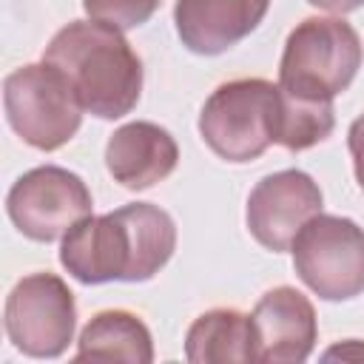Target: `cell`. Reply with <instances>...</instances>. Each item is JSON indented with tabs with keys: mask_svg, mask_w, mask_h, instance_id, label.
I'll list each match as a JSON object with an SVG mask.
<instances>
[{
	"mask_svg": "<svg viewBox=\"0 0 364 364\" xmlns=\"http://www.w3.org/2000/svg\"><path fill=\"white\" fill-rule=\"evenodd\" d=\"M310 6L316 9H324V11H333V14H347V11H355L364 6V0H307Z\"/></svg>",
	"mask_w": 364,
	"mask_h": 364,
	"instance_id": "19",
	"label": "cell"
},
{
	"mask_svg": "<svg viewBox=\"0 0 364 364\" xmlns=\"http://www.w3.org/2000/svg\"><path fill=\"white\" fill-rule=\"evenodd\" d=\"M282 91L270 80L222 82L199 111V136L225 162H253L279 139Z\"/></svg>",
	"mask_w": 364,
	"mask_h": 364,
	"instance_id": "4",
	"label": "cell"
},
{
	"mask_svg": "<svg viewBox=\"0 0 364 364\" xmlns=\"http://www.w3.org/2000/svg\"><path fill=\"white\" fill-rule=\"evenodd\" d=\"M176 250V225L151 202H131L77 222L60 245V264L82 284L148 282Z\"/></svg>",
	"mask_w": 364,
	"mask_h": 364,
	"instance_id": "1",
	"label": "cell"
},
{
	"mask_svg": "<svg viewBox=\"0 0 364 364\" xmlns=\"http://www.w3.org/2000/svg\"><path fill=\"white\" fill-rule=\"evenodd\" d=\"M159 3L162 0H82V9L91 20L128 31L148 23L159 9Z\"/></svg>",
	"mask_w": 364,
	"mask_h": 364,
	"instance_id": "16",
	"label": "cell"
},
{
	"mask_svg": "<svg viewBox=\"0 0 364 364\" xmlns=\"http://www.w3.org/2000/svg\"><path fill=\"white\" fill-rule=\"evenodd\" d=\"M296 276L324 301H347L364 293V228L347 216L316 213L296 233Z\"/></svg>",
	"mask_w": 364,
	"mask_h": 364,
	"instance_id": "6",
	"label": "cell"
},
{
	"mask_svg": "<svg viewBox=\"0 0 364 364\" xmlns=\"http://www.w3.org/2000/svg\"><path fill=\"white\" fill-rule=\"evenodd\" d=\"M94 199L82 176L60 165H40L17 176L6 196L11 225L31 242L63 239L77 222L91 216Z\"/></svg>",
	"mask_w": 364,
	"mask_h": 364,
	"instance_id": "8",
	"label": "cell"
},
{
	"mask_svg": "<svg viewBox=\"0 0 364 364\" xmlns=\"http://www.w3.org/2000/svg\"><path fill=\"white\" fill-rule=\"evenodd\" d=\"M3 324L23 355L57 358L74 341V293L57 273H28L6 296Z\"/></svg>",
	"mask_w": 364,
	"mask_h": 364,
	"instance_id": "7",
	"label": "cell"
},
{
	"mask_svg": "<svg viewBox=\"0 0 364 364\" xmlns=\"http://www.w3.org/2000/svg\"><path fill=\"white\" fill-rule=\"evenodd\" d=\"M74 88L82 111L100 119L131 114L142 97V60L119 28L100 20H71L43 51Z\"/></svg>",
	"mask_w": 364,
	"mask_h": 364,
	"instance_id": "2",
	"label": "cell"
},
{
	"mask_svg": "<svg viewBox=\"0 0 364 364\" xmlns=\"http://www.w3.org/2000/svg\"><path fill=\"white\" fill-rule=\"evenodd\" d=\"M11 131L37 151L63 148L82 125V105L68 80L48 63H28L3 80Z\"/></svg>",
	"mask_w": 364,
	"mask_h": 364,
	"instance_id": "5",
	"label": "cell"
},
{
	"mask_svg": "<svg viewBox=\"0 0 364 364\" xmlns=\"http://www.w3.org/2000/svg\"><path fill=\"white\" fill-rule=\"evenodd\" d=\"M77 361H131L151 364L154 361V338L145 321L128 310H102L97 313L80 333Z\"/></svg>",
	"mask_w": 364,
	"mask_h": 364,
	"instance_id": "14",
	"label": "cell"
},
{
	"mask_svg": "<svg viewBox=\"0 0 364 364\" xmlns=\"http://www.w3.org/2000/svg\"><path fill=\"white\" fill-rule=\"evenodd\" d=\"M321 188L310 173L299 168L276 171L253 185L245 208V222L250 236L262 247L284 253L290 250L304 222L321 213Z\"/></svg>",
	"mask_w": 364,
	"mask_h": 364,
	"instance_id": "9",
	"label": "cell"
},
{
	"mask_svg": "<svg viewBox=\"0 0 364 364\" xmlns=\"http://www.w3.org/2000/svg\"><path fill=\"white\" fill-rule=\"evenodd\" d=\"M270 0H176L173 26L182 46L202 57H216L259 28Z\"/></svg>",
	"mask_w": 364,
	"mask_h": 364,
	"instance_id": "11",
	"label": "cell"
},
{
	"mask_svg": "<svg viewBox=\"0 0 364 364\" xmlns=\"http://www.w3.org/2000/svg\"><path fill=\"white\" fill-rule=\"evenodd\" d=\"M179 162V145L168 128L136 119L119 125L105 145V168L128 191H145L168 179Z\"/></svg>",
	"mask_w": 364,
	"mask_h": 364,
	"instance_id": "12",
	"label": "cell"
},
{
	"mask_svg": "<svg viewBox=\"0 0 364 364\" xmlns=\"http://www.w3.org/2000/svg\"><path fill=\"white\" fill-rule=\"evenodd\" d=\"M250 321H253V338H256L253 341L256 361H264V364L307 361L318 338L313 301L301 290L287 284L267 290L256 301Z\"/></svg>",
	"mask_w": 364,
	"mask_h": 364,
	"instance_id": "10",
	"label": "cell"
},
{
	"mask_svg": "<svg viewBox=\"0 0 364 364\" xmlns=\"http://www.w3.org/2000/svg\"><path fill=\"white\" fill-rule=\"evenodd\" d=\"M253 321L233 307H216L202 313L185 336V358L193 364H228L256 361Z\"/></svg>",
	"mask_w": 364,
	"mask_h": 364,
	"instance_id": "13",
	"label": "cell"
},
{
	"mask_svg": "<svg viewBox=\"0 0 364 364\" xmlns=\"http://www.w3.org/2000/svg\"><path fill=\"white\" fill-rule=\"evenodd\" d=\"M282 91V88H279ZM336 128L333 102L299 100L282 91V114H279V139L276 145L287 151H307L324 142Z\"/></svg>",
	"mask_w": 364,
	"mask_h": 364,
	"instance_id": "15",
	"label": "cell"
},
{
	"mask_svg": "<svg viewBox=\"0 0 364 364\" xmlns=\"http://www.w3.org/2000/svg\"><path fill=\"white\" fill-rule=\"evenodd\" d=\"M324 358H327V361H330V358H364V341H358V338H347L344 344L330 347V350L324 353Z\"/></svg>",
	"mask_w": 364,
	"mask_h": 364,
	"instance_id": "18",
	"label": "cell"
},
{
	"mask_svg": "<svg viewBox=\"0 0 364 364\" xmlns=\"http://www.w3.org/2000/svg\"><path fill=\"white\" fill-rule=\"evenodd\" d=\"M358 31L341 17H304L284 40L279 88L299 100L333 102L361 68Z\"/></svg>",
	"mask_w": 364,
	"mask_h": 364,
	"instance_id": "3",
	"label": "cell"
},
{
	"mask_svg": "<svg viewBox=\"0 0 364 364\" xmlns=\"http://www.w3.org/2000/svg\"><path fill=\"white\" fill-rule=\"evenodd\" d=\"M347 148H350V156H353V173H355V182H358V188L364 191V114H358V117L350 122V131H347Z\"/></svg>",
	"mask_w": 364,
	"mask_h": 364,
	"instance_id": "17",
	"label": "cell"
}]
</instances>
